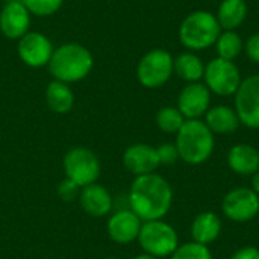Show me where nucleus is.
Segmentation results:
<instances>
[{
	"instance_id": "1",
	"label": "nucleus",
	"mask_w": 259,
	"mask_h": 259,
	"mask_svg": "<svg viewBox=\"0 0 259 259\" xmlns=\"http://www.w3.org/2000/svg\"><path fill=\"white\" fill-rule=\"evenodd\" d=\"M173 203L170 184L159 175L137 176L129 190V206L143 222L161 220Z\"/></svg>"
},
{
	"instance_id": "2",
	"label": "nucleus",
	"mask_w": 259,
	"mask_h": 259,
	"mask_svg": "<svg viewBox=\"0 0 259 259\" xmlns=\"http://www.w3.org/2000/svg\"><path fill=\"white\" fill-rule=\"evenodd\" d=\"M47 67L55 80L70 85L83 80L91 73L94 58L85 46L79 42H65L53 50Z\"/></svg>"
},
{
	"instance_id": "3",
	"label": "nucleus",
	"mask_w": 259,
	"mask_h": 259,
	"mask_svg": "<svg viewBox=\"0 0 259 259\" xmlns=\"http://www.w3.org/2000/svg\"><path fill=\"white\" fill-rule=\"evenodd\" d=\"M222 33L215 14L197 9L190 12L179 26V41L190 52H200L212 47Z\"/></svg>"
},
{
	"instance_id": "4",
	"label": "nucleus",
	"mask_w": 259,
	"mask_h": 259,
	"mask_svg": "<svg viewBox=\"0 0 259 259\" xmlns=\"http://www.w3.org/2000/svg\"><path fill=\"white\" fill-rule=\"evenodd\" d=\"M214 135L200 120H185L176 137L179 158L191 165H199L209 159L214 152Z\"/></svg>"
},
{
	"instance_id": "5",
	"label": "nucleus",
	"mask_w": 259,
	"mask_h": 259,
	"mask_svg": "<svg viewBox=\"0 0 259 259\" xmlns=\"http://www.w3.org/2000/svg\"><path fill=\"white\" fill-rule=\"evenodd\" d=\"M138 243L144 253L152 255L155 258H164L168 255H173L175 250L179 247V238L178 232L173 226L162 220H152L144 222L140 235Z\"/></svg>"
},
{
	"instance_id": "6",
	"label": "nucleus",
	"mask_w": 259,
	"mask_h": 259,
	"mask_svg": "<svg viewBox=\"0 0 259 259\" xmlns=\"http://www.w3.org/2000/svg\"><path fill=\"white\" fill-rule=\"evenodd\" d=\"M175 58L164 49H153L147 52L137 65L138 82L149 90L164 87L173 76Z\"/></svg>"
},
{
	"instance_id": "7",
	"label": "nucleus",
	"mask_w": 259,
	"mask_h": 259,
	"mask_svg": "<svg viewBox=\"0 0 259 259\" xmlns=\"http://www.w3.org/2000/svg\"><path fill=\"white\" fill-rule=\"evenodd\" d=\"M203 80L212 94L228 97L235 96L243 79L241 71L235 61H228L222 58H214L205 64Z\"/></svg>"
},
{
	"instance_id": "8",
	"label": "nucleus",
	"mask_w": 259,
	"mask_h": 259,
	"mask_svg": "<svg viewBox=\"0 0 259 259\" xmlns=\"http://www.w3.org/2000/svg\"><path fill=\"white\" fill-rule=\"evenodd\" d=\"M65 178L80 188L96 184L100 176V161L97 155L87 147H73L64 156Z\"/></svg>"
},
{
	"instance_id": "9",
	"label": "nucleus",
	"mask_w": 259,
	"mask_h": 259,
	"mask_svg": "<svg viewBox=\"0 0 259 259\" xmlns=\"http://www.w3.org/2000/svg\"><path fill=\"white\" fill-rule=\"evenodd\" d=\"M235 112L241 124L259 129V74L243 79L235 93Z\"/></svg>"
},
{
	"instance_id": "10",
	"label": "nucleus",
	"mask_w": 259,
	"mask_h": 259,
	"mask_svg": "<svg viewBox=\"0 0 259 259\" xmlns=\"http://www.w3.org/2000/svg\"><path fill=\"white\" fill-rule=\"evenodd\" d=\"M52 41L41 32H27L18 39L17 53L23 64L32 68H41L49 65L53 55Z\"/></svg>"
},
{
	"instance_id": "11",
	"label": "nucleus",
	"mask_w": 259,
	"mask_h": 259,
	"mask_svg": "<svg viewBox=\"0 0 259 259\" xmlns=\"http://www.w3.org/2000/svg\"><path fill=\"white\" fill-rule=\"evenodd\" d=\"M222 208L229 220L246 223L258 215L259 197L250 188H235L225 196Z\"/></svg>"
},
{
	"instance_id": "12",
	"label": "nucleus",
	"mask_w": 259,
	"mask_h": 259,
	"mask_svg": "<svg viewBox=\"0 0 259 259\" xmlns=\"http://www.w3.org/2000/svg\"><path fill=\"white\" fill-rule=\"evenodd\" d=\"M211 105V91L205 83H187L178 97V109L187 120H199Z\"/></svg>"
},
{
	"instance_id": "13",
	"label": "nucleus",
	"mask_w": 259,
	"mask_h": 259,
	"mask_svg": "<svg viewBox=\"0 0 259 259\" xmlns=\"http://www.w3.org/2000/svg\"><path fill=\"white\" fill-rule=\"evenodd\" d=\"M30 12L21 0H9L0 11V32L8 39H20L29 32Z\"/></svg>"
},
{
	"instance_id": "14",
	"label": "nucleus",
	"mask_w": 259,
	"mask_h": 259,
	"mask_svg": "<svg viewBox=\"0 0 259 259\" xmlns=\"http://www.w3.org/2000/svg\"><path fill=\"white\" fill-rule=\"evenodd\" d=\"M143 220L131 209H121L114 212L106 225L109 238L117 244H129L138 240Z\"/></svg>"
},
{
	"instance_id": "15",
	"label": "nucleus",
	"mask_w": 259,
	"mask_h": 259,
	"mask_svg": "<svg viewBox=\"0 0 259 259\" xmlns=\"http://www.w3.org/2000/svg\"><path fill=\"white\" fill-rule=\"evenodd\" d=\"M124 167L135 176L153 173L161 164L158 152L149 144H132L123 153Z\"/></svg>"
},
{
	"instance_id": "16",
	"label": "nucleus",
	"mask_w": 259,
	"mask_h": 259,
	"mask_svg": "<svg viewBox=\"0 0 259 259\" xmlns=\"http://www.w3.org/2000/svg\"><path fill=\"white\" fill-rule=\"evenodd\" d=\"M79 205L91 217H105L112 209L111 193L100 184H91L80 190Z\"/></svg>"
},
{
	"instance_id": "17",
	"label": "nucleus",
	"mask_w": 259,
	"mask_h": 259,
	"mask_svg": "<svg viewBox=\"0 0 259 259\" xmlns=\"http://www.w3.org/2000/svg\"><path fill=\"white\" fill-rule=\"evenodd\" d=\"M228 164L237 175H255L259 170V152L253 146L237 144L228 153Z\"/></svg>"
},
{
	"instance_id": "18",
	"label": "nucleus",
	"mask_w": 259,
	"mask_h": 259,
	"mask_svg": "<svg viewBox=\"0 0 259 259\" xmlns=\"http://www.w3.org/2000/svg\"><path fill=\"white\" fill-rule=\"evenodd\" d=\"M205 124L212 134H232L240 127L241 123L235 109L225 105H217L206 111Z\"/></svg>"
},
{
	"instance_id": "19",
	"label": "nucleus",
	"mask_w": 259,
	"mask_h": 259,
	"mask_svg": "<svg viewBox=\"0 0 259 259\" xmlns=\"http://www.w3.org/2000/svg\"><path fill=\"white\" fill-rule=\"evenodd\" d=\"M247 15L249 6L246 0H222L215 14L222 30H237Z\"/></svg>"
},
{
	"instance_id": "20",
	"label": "nucleus",
	"mask_w": 259,
	"mask_h": 259,
	"mask_svg": "<svg viewBox=\"0 0 259 259\" xmlns=\"http://www.w3.org/2000/svg\"><path fill=\"white\" fill-rule=\"evenodd\" d=\"M46 102L50 111L56 114H67L73 109L74 94L68 83L52 80L46 88Z\"/></svg>"
},
{
	"instance_id": "21",
	"label": "nucleus",
	"mask_w": 259,
	"mask_h": 259,
	"mask_svg": "<svg viewBox=\"0 0 259 259\" xmlns=\"http://www.w3.org/2000/svg\"><path fill=\"white\" fill-rule=\"evenodd\" d=\"M222 232V220L214 212H202L199 214L191 226V235L196 243L208 246L215 241Z\"/></svg>"
},
{
	"instance_id": "22",
	"label": "nucleus",
	"mask_w": 259,
	"mask_h": 259,
	"mask_svg": "<svg viewBox=\"0 0 259 259\" xmlns=\"http://www.w3.org/2000/svg\"><path fill=\"white\" fill-rule=\"evenodd\" d=\"M173 70L182 80H185L187 83H193V82H200V79H203L205 64L194 52L188 50L179 53L175 58Z\"/></svg>"
},
{
	"instance_id": "23",
	"label": "nucleus",
	"mask_w": 259,
	"mask_h": 259,
	"mask_svg": "<svg viewBox=\"0 0 259 259\" xmlns=\"http://www.w3.org/2000/svg\"><path fill=\"white\" fill-rule=\"evenodd\" d=\"M214 46L217 50V58L228 61H235L244 50V42L237 30H222Z\"/></svg>"
},
{
	"instance_id": "24",
	"label": "nucleus",
	"mask_w": 259,
	"mask_h": 259,
	"mask_svg": "<svg viewBox=\"0 0 259 259\" xmlns=\"http://www.w3.org/2000/svg\"><path fill=\"white\" fill-rule=\"evenodd\" d=\"M184 123L185 117L175 106H164L156 112V124L165 134H178Z\"/></svg>"
},
{
	"instance_id": "25",
	"label": "nucleus",
	"mask_w": 259,
	"mask_h": 259,
	"mask_svg": "<svg viewBox=\"0 0 259 259\" xmlns=\"http://www.w3.org/2000/svg\"><path fill=\"white\" fill-rule=\"evenodd\" d=\"M21 2L27 8L30 15H36V17H49L56 14L64 3V0H21Z\"/></svg>"
},
{
	"instance_id": "26",
	"label": "nucleus",
	"mask_w": 259,
	"mask_h": 259,
	"mask_svg": "<svg viewBox=\"0 0 259 259\" xmlns=\"http://www.w3.org/2000/svg\"><path fill=\"white\" fill-rule=\"evenodd\" d=\"M171 259H212L211 250L200 243H187L175 250Z\"/></svg>"
},
{
	"instance_id": "27",
	"label": "nucleus",
	"mask_w": 259,
	"mask_h": 259,
	"mask_svg": "<svg viewBox=\"0 0 259 259\" xmlns=\"http://www.w3.org/2000/svg\"><path fill=\"white\" fill-rule=\"evenodd\" d=\"M80 187L79 185H76L73 181H70V179H64V181H61L59 184H58V187H56V194H58V197L62 200V202H67V203H70V202H74V200H77L79 199V194H80Z\"/></svg>"
},
{
	"instance_id": "28",
	"label": "nucleus",
	"mask_w": 259,
	"mask_h": 259,
	"mask_svg": "<svg viewBox=\"0 0 259 259\" xmlns=\"http://www.w3.org/2000/svg\"><path fill=\"white\" fill-rule=\"evenodd\" d=\"M156 152H158L159 164H164V165H173L179 158V152L176 149V144L164 143L159 147H156Z\"/></svg>"
},
{
	"instance_id": "29",
	"label": "nucleus",
	"mask_w": 259,
	"mask_h": 259,
	"mask_svg": "<svg viewBox=\"0 0 259 259\" xmlns=\"http://www.w3.org/2000/svg\"><path fill=\"white\" fill-rule=\"evenodd\" d=\"M244 52L252 62L259 64V32L250 35L249 39L244 42Z\"/></svg>"
},
{
	"instance_id": "30",
	"label": "nucleus",
	"mask_w": 259,
	"mask_h": 259,
	"mask_svg": "<svg viewBox=\"0 0 259 259\" xmlns=\"http://www.w3.org/2000/svg\"><path fill=\"white\" fill-rule=\"evenodd\" d=\"M231 259H259V250L253 246H246L240 250H237Z\"/></svg>"
},
{
	"instance_id": "31",
	"label": "nucleus",
	"mask_w": 259,
	"mask_h": 259,
	"mask_svg": "<svg viewBox=\"0 0 259 259\" xmlns=\"http://www.w3.org/2000/svg\"><path fill=\"white\" fill-rule=\"evenodd\" d=\"M252 190L259 194V170L253 175V178H252Z\"/></svg>"
},
{
	"instance_id": "32",
	"label": "nucleus",
	"mask_w": 259,
	"mask_h": 259,
	"mask_svg": "<svg viewBox=\"0 0 259 259\" xmlns=\"http://www.w3.org/2000/svg\"><path fill=\"white\" fill-rule=\"evenodd\" d=\"M134 259H158V258H155V256H152V255H147V253H143V255L135 256Z\"/></svg>"
},
{
	"instance_id": "33",
	"label": "nucleus",
	"mask_w": 259,
	"mask_h": 259,
	"mask_svg": "<svg viewBox=\"0 0 259 259\" xmlns=\"http://www.w3.org/2000/svg\"><path fill=\"white\" fill-rule=\"evenodd\" d=\"M105 259H118V258H114V256H111V258H105Z\"/></svg>"
}]
</instances>
